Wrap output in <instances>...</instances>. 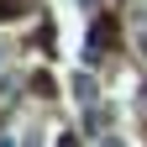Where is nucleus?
<instances>
[{
    "label": "nucleus",
    "instance_id": "1",
    "mask_svg": "<svg viewBox=\"0 0 147 147\" xmlns=\"http://www.w3.org/2000/svg\"><path fill=\"white\" fill-rule=\"evenodd\" d=\"M58 147H74V137H58Z\"/></svg>",
    "mask_w": 147,
    "mask_h": 147
},
{
    "label": "nucleus",
    "instance_id": "2",
    "mask_svg": "<svg viewBox=\"0 0 147 147\" xmlns=\"http://www.w3.org/2000/svg\"><path fill=\"white\" fill-rule=\"evenodd\" d=\"M0 147H11V137H0Z\"/></svg>",
    "mask_w": 147,
    "mask_h": 147
}]
</instances>
